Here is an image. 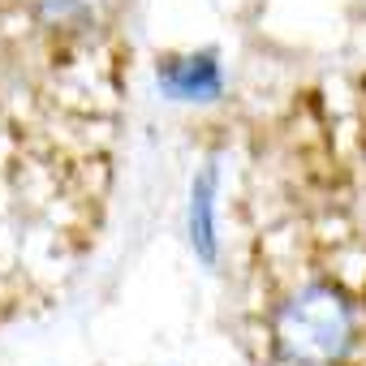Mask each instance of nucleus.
I'll return each mask as SVG.
<instances>
[{
    "mask_svg": "<svg viewBox=\"0 0 366 366\" xmlns=\"http://www.w3.org/2000/svg\"><path fill=\"white\" fill-rule=\"evenodd\" d=\"M272 345L285 366H336L353 345V306L332 285H302L272 310Z\"/></svg>",
    "mask_w": 366,
    "mask_h": 366,
    "instance_id": "f257e3e1",
    "label": "nucleus"
},
{
    "mask_svg": "<svg viewBox=\"0 0 366 366\" xmlns=\"http://www.w3.org/2000/svg\"><path fill=\"white\" fill-rule=\"evenodd\" d=\"M159 91L181 104H212L224 91L216 56H177L159 65Z\"/></svg>",
    "mask_w": 366,
    "mask_h": 366,
    "instance_id": "f03ea898",
    "label": "nucleus"
},
{
    "mask_svg": "<svg viewBox=\"0 0 366 366\" xmlns=\"http://www.w3.org/2000/svg\"><path fill=\"white\" fill-rule=\"evenodd\" d=\"M190 246L203 263H216V164H207L190 186Z\"/></svg>",
    "mask_w": 366,
    "mask_h": 366,
    "instance_id": "7ed1b4c3",
    "label": "nucleus"
},
{
    "mask_svg": "<svg viewBox=\"0 0 366 366\" xmlns=\"http://www.w3.org/2000/svg\"><path fill=\"white\" fill-rule=\"evenodd\" d=\"M108 9V0H35L39 22L56 26V31H86L91 22H99Z\"/></svg>",
    "mask_w": 366,
    "mask_h": 366,
    "instance_id": "20e7f679",
    "label": "nucleus"
}]
</instances>
